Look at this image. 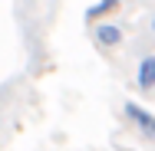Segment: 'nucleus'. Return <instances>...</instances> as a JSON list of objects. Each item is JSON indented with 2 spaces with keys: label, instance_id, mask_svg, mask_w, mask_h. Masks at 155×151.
<instances>
[{
  "label": "nucleus",
  "instance_id": "obj_1",
  "mask_svg": "<svg viewBox=\"0 0 155 151\" xmlns=\"http://www.w3.org/2000/svg\"><path fill=\"white\" fill-rule=\"evenodd\" d=\"M122 112H125V118L135 125V131H139L145 141H155V115L145 109V105H139V102L129 99V102L122 105Z\"/></svg>",
  "mask_w": 155,
  "mask_h": 151
},
{
  "label": "nucleus",
  "instance_id": "obj_2",
  "mask_svg": "<svg viewBox=\"0 0 155 151\" xmlns=\"http://www.w3.org/2000/svg\"><path fill=\"white\" fill-rule=\"evenodd\" d=\"M93 39H96L99 49H119L125 33L119 23H93Z\"/></svg>",
  "mask_w": 155,
  "mask_h": 151
},
{
  "label": "nucleus",
  "instance_id": "obj_3",
  "mask_svg": "<svg viewBox=\"0 0 155 151\" xmlns=\"http://www.w3.org/2000/svg\"><path fill=\"white\" fill-rule=\"evenodd\" d=\"M135 86L142 92L155 89V53H149V56L139 59V66H135Z\"/></svg>",
  "mask_w": 155,
  "mask_h": 151
},
{
  "label": "nucleus",
  "instance_id": "obj_4",
  "mask_svg": "<svg viewBox=\"0 0 155 151\" xmlns=\"http://www.w3.org/2000/svg\"><path fill=\"white\" fill-rule=\"evenodd\" d=\"M112 10H119V0H96L93 7L86 10V20H89V23H96L99 17H106V13H112Z\"/></svg>",
  "mask_w": 155,
  "mask_h": 151
},
{
  "label": "nucleus",
  "instance_id": "obj_5",
  "mask_svg": "<svg viewBox=\"0 0 155 151\" xmlns=\"http://www.w3.org/2000/svg\"><path fill=\"white\" fill-rule=\"evenodd\" d=\"M152 33H155V17H152Z\"/></svg>",
  "mask_w": 155,
  "mask_h": 151
}]
</instances>
